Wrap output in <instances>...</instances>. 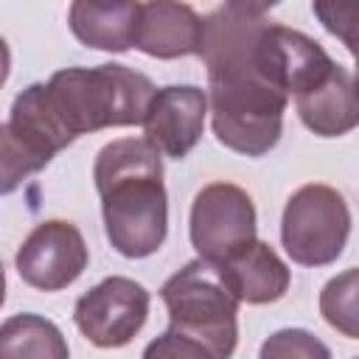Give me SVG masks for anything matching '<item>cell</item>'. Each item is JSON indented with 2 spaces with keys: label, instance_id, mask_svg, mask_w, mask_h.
Segmentation results:
<instances>
[{
  "label": "cell",
  "instance_id": "obj_1",
  "mask_svg": "<svg viewBox=\"0 0 359 359\" xmlns=\"http://www.w3.org/2000/svg\"><path fill=\"white\" fill-rule=\"evenodd\" d=\"M151 93V79L126 65L65 67L25 87L11 104L8 123L53 157L79 135L140 123Z\"/></svg>",
  "mask_w": 359,
  "mask_h": 359
},
{
  "label": "cell",
  "instance_id": "obj_2",
  "mask_svg": "<svg viewBox=\"0 0 359 359\" xmlns=\"http://www.w3.org/2000/svg\"><path fill=\"white\" fill-rule=\"evenodd\" d=\"M109 244L123 258L154 255L168 233L160 151L146 137L107 143L93 168Z\"/></svg>",
  "mask_w": 359,
  "mask_h": 359
},
{
  "label": "cell",
  "instance_id": "obj_3",
  "mask_svg": "<svg viewBox=\"0 0 359 359\" xmlns=\"http://www.w3.org/2000/svg\"><path fill=\"white\" fill-rule=\"evenodd\" d=\"M160 297L171 325L143 351V356L224 359L236 351L238 300L224 289L213 264L205 258L188 261L163 283Z\"/></svg>",
  "mask_w": 359,
  "mask_h": 359
},
{
  "label": "cell",
  "instance_id": "obj_4",
  "mask_svg": "<svg viewBox=\"0 0 359 359\" xmlns=\"http://www.w3.org/2000/svg\"><path fill=\"white\" fill-rule=\"evenodd\" d=\"M210 126L222 146L244 157H261L278 146L289 95L255 67H233L208 76Z\"/></svg>",
  "mask_w": 359,
  "mask_h": 359
},
{
  "label": "cell",
  "instance_id": "obj_5",
  "mask_svg": "<svg viewBox=\"0 0 359 359\" xmlns=\"http://www.w3.org/2000/svg\"><path fill=\"white\" fill-rule=\"evenodd\" d=\"M351 236V210L331 185L311 182L297 188L280 219V241L286 255L300 266L334 264Z\"/></svg>",
  "mask_w": 359,
  "mask_h": 359
},
{
  "label": "cell",
  "instance_id": "obj_6",
  "mask_svg": "<svg viewBox=\"0 0 359 359\" xmlns=\"http://www.w3.org/2000/svg\"><path fill=\"white\" fill-rule=\"evenodd\" d=\"M255 238V205L233 182L205 185L191 205V244L199 258L219 264Z\"/></svg>",
  "mask_w": 359,
  "mask_h": 359
},
{
  "label": "cell",
  "instance_id": "obj_7",
  "mask_svg": "<svg viewBox=\"0 0 359 359\" xmlns=\"http://www.w3.org/2000/svg\"><path fill=\"white\" fill-rule=\"evenodd\" d=\"M149 317V292L123 275H112L76 300L73 323L98 348L126 345Z\"/></svg>",
  "mask_w": 359,
  "mask_h": 359
},
{
  "label": "cell",
  "instance_id": "obj_8",
  "mask_svg": "<svg viewBox=\"0 0 359 359\" xmlns=\"http://www.w3.org/2000/svg\"><path fill=\"white\" fill-rule=\"evenodd\" d=\"M87 244L76 224L50 219L36 224L17 250L20 278L39 292H59L87 269Z\"/></svg>",
  "mask_w": 359,
  "mask_h": 359
},
{
  "label": "cell",
  "instance_id": "obj_9",
  "mask_svg": "<svg viewBox=\"0 0 359 359\" xmlns=\"http://www.w3.org/2000/svg\"><path fill=\"white\" fill-rule=\"evenodd\" d=\"M252 65L269 84H275L286 95H297L320 84L337 62L323 50L317 39L306 36L303 31L266 22L258 36Z\"/></svg>",
  "mask_w": 359,
  "mask_h": 359
},
{
  "label": "cell",
  "instance_id": "obj_10",
  "mask_svg": "<svg viewBox=\"0 0 359 359\" xmlns=\"http://www.w3.org/2000/svg\"><path fill=\"white\" fill-rule=\"evenodd\" d=\"M208 95L194 84H171L154 90L143 115L146 140L165 157L182 160L202 137Z\"/></svg>",
  "mask_w": 359,
  "mask_h": 359
},
{
  "label": "cell",
  "instance_id": "obj_11",
  "mask_svg": "<svg viewBox=\"0 0 359 359\" xmlns=\"http://www.w3.org/2000/svg\"><path fill=\"white\" fill-rule=\"evenodd\" d=\"M213 269L224 283V289L238 303H252V306L280 300L292 280L289 266L280 261V255L258 238L247 241L244 247L213 264Z\"/></svg>",
  "mask_w": 359,
  "mask_h": 359
},
{
  "label": "cell",
  "instance_id": "obj_12",
  "mask_svg": "<svg viewBox=\"0 0 359 359\" xmlns=\"http://www.w3.org/2000/svg\"><path fill=\"white\" fill-rule=\"evenodd\" d=\"M202 17L182 0H146L137 8L135 48L154 59L199 53Z\"/></svg>",
  "mask_w": 359,
  "mask_h": 359
},
{
  "label": "cell",
  "instance_id": "obj_13",
  "mask_svg": "<svg viewBox=\"0 0 359 359\" xmlns=\"http://www.w3.org/2000/svg\"><path fill=\"white\" fill-rule=\"evenodd\" d=\"M297 115L320 137H339L348 135L359 123V107H356V84L353 76L342 67L334 65L331 73L294 95Z\"/></svg>",
  "mask_w": 359,
  "mask_h": 359
},
{
  "label": "cell",
  "instance_id": "obj_14",
  "mask_svg": "<svg viewBox=\"0 0 359 359\" xmlns=\"http://www.w3.org/2000/svg\"><path fill=\"white\" fill-rule=\"evenodd\" d=\"M137 0H73L67 25L73 36L95 50L126 53L135 42Z\"/></svg>",
  "mask_w": 359,
  "mask_h": 359
},
{
  "label": "cell",
  "instance_id": "obj_15",
  "mask_svg": "<svg viewBox=\"0 0 359 359\" xmlns=\"http://www.w3.org/2000/svg\"><path fill=\"white\" fill-rule=\"evenodd\" d=\"M70 353L56 323L39 314H17L0 325V359H65Z\"/></svg>",
  "mask_w": 359,
  "mask_h": 359
},
{
  "label": "cell",
  "instance_id": "obj_16",
  "mask_svg": "<svg viewBox=\"0 0 359 359\" xmlns=\"http://www.w3.org/2000/svg\"><path fill=\"white\" fill-rule=\"evenodd\" d=\"M50 157L36 149L20 129L11 123H0V196L17 191L22 180L42 171Z\"/></svg>",
  "mask_w": 359,
  "mask_h": 359
},
{
  "label": "cell",
  "instance_id": "obj_17",
  "mask_svg": "<svg viewBox=\"0 0 359 359\" xmlns=\"http://www.w3.org/2000/svg\"><path fill=\"white\" fill-rule=\"evenodd\" d=\"M359 272L351 266L342 275L331 278L320 292V314L348 339L359 337V311H356V292H359Z\"/></svg>",
  "mask_w": 359,
  "mask_h": 359
},
{
  "label": "cell",
  "instance_id": "obj_18",
  "mask_svg": "<svg viewBox=\"0 0 359 359\" xmlns=\"http://www.w3.org/2000/svg\"><path fill=\"white\" fill-rule=\"evenodd\" d=\"M356 3L359 0H311L323 28L334 34L351 53H356Z\"/></svg>",
  "mask_w": 359,
  "mask_h": 359
},
{
  "label": "cell",
  "instance_id": "obj_19",
  "mask_svg": "<svg viewBox=\"0 0 359 359\" xmlns=\"http://www.w3.org/2000/svg\"><path fill=\"white\" fill-rule=\"evenodd\" d=\"M261 356L269 359V356H306V359H328L331 351L314 339L309 331L303 328H283V331H275L264 345H261Z\"/></svg>",
  "mask_w": 359,
  "mask_h": 359
},
{
  "label": "cell",
  "instance_id": "obj_20",
  "mask_svg": "<svg viewBox=\"0 0 359 359\" xmlns=\"http://www.w3.org/2000/svg\"><path fill=\"white\" fill-rule=\"evenodd\" d=\"M280 0H227V6H236V8H244V11H252V14H261L272 6H278Z\"/></svg>",
  "mask_w": 359,
  "mask_h": 359
},
{
  "label": "cell",
  "instance_id": "obj_21",
  "mask_svg": "<svg viewBox=\"0 0 359 359\" xmlns=\"http://www.w3.org/2000/svg\"><path fill=\"white\" fill-rule=\"evenodd\" d=\"M8 70H11V50H8V45H6V39L0 36V87L6 84Z\"/></svg>",
  "mask_w": 359,
  "mask_h": 359
},
{
  "label": "cell",
  "instance_id": "obj_22",
  "mask_svg": "<svg viewBox=\"0 0 359 359\" xmlns=\"http://www.w3.org/2000/svg\"><path fill=\"white\" fill-rule=\"evenodd\" d=\"M6 300V272H3V264H0V306Z\"/></svg>",
  "mask_w": 359,
  "mask_h": 359
}]
</instances>
